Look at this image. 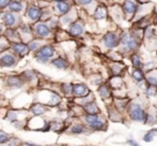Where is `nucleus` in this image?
I'll list each match as a JSON object with an SVG mask.
<instances>
[{
  "instance_id": "obj_1",
  "label": "nucleus",
  "mask_w": 157,
  "mask_h": 146,
  "mask_svg": "<svg viewBox=\"0 0 157 146\" xmlns=\"http://www.w3.org/2000/svg\"><path fill=\"white\" fill-rule=\"evenodd\" d=\"M36 96H37L36 97V101L43 103V104L48 105V107H57L61 102V96L59 95V92L52 89L44 88V89L40 90Z\"/></svg>"
},
{
  "instance_id": "obj_2",
  "label": "nucleus",
  "mask_w": 157,
  "mask_h": 146,
  "mask_svg": "<svg viewBox=\"0 0 157 146\" xmlns=\"http://www.w3.org/2000/svg\"><path fill=\"white\" fill-rule=\"evenodd\" d=\"M42 16V8L39 7L36 2V0H33L30 2H27V7L25 10L23 17L26 22L30 23V24H36V23L41 21Z\"/></svg>"
},
{
  "instance_id": "obj_3",
  "label": "nucleus",
  "mask_w": 157,
  "mask_h": 146,
  "mask_svg": "<svg viewBox=\"0 0 157 146\" xmlns=\"http://www.w3.org/2000/svg\"><path fill=\"white\" fill-rule=\"evenodd\" d=\"M109 18L110 13L107 3H98L90 15V20L96 24L97 27H99L101 23H109Z\"/></svg>"
},
{
  "instance_id": "obj_4",
  "label": "nucleus",
  "mask_w": 157,
  "mask_h": 146,
  "mask_svg": "<svg viewBox=\"0 0 157 146\" xmlns=\"http://www.w3.org/2000/svg\"><path fill=\"white\" fill-rule=\"evenodd\" d=\"M33 32H35V37L42 39L43 41L50 42L51 40L54 39V31L51 29L48 24L43 21L33 24Z\"/></svg>"
},
{
  "instance_id": "obj_5",
  "label": "nucleus",
  "mask_w": 157,
  "mask_h": 146,
  "mask_svg": "<svg viewBox=\"0 0 157 146\" xmlns=\"http://www.w3.org/2000/svg\"><path fill=\"white\" fill-rule=\"evenodd\" d=\"M120 39L122 48L125 52H135L139 46V42L138 39L133 33L129 32V31H123L120 33Z\"/></svg>"
},
{
  "instance_id": "obj_6",
  "label": "nucleus",
  "mask_w": 157,
  "mask_h": 146,
  "mask_svg": "<svg viewBox=\"0 0 157 146\" xmlns=\"http://www.w3.org/2000/svg\"><path fill=\"white\" fill-rule=\"evenodd\" d=\"M86 22L82 18H78L75 22H73L71 25L67 27V32L70 36V38L73 40H78L81 39L86 32Z\"/></svg>"
},
{
  "instance_id": "obj_7",
  "label": "nucleus",
  "mask_w": 157,
  "mask_h": 146,
  "mask_svg": "<svg viewBox=\"0 0 157 146\" xmlns=\"http://www.w3.org/2000/svg\"><path fill=\"white\" fill-rule=\"evenodd\" d=\"M100 43L102 44V46L105 50H114V48L118 47L121 44V39H120V33L116 31H107L101 36Z\"/></svg>"
},
{
  "instance_id": "obj_8",
  "label": "nucleus",
  "mask_w": 157,
  "mask_h": 146,
  "mask_svg": "<svg viewBox=\"0 0 157 146\" xmlns=\"http://www.w3.org/2000/svg\"><path fill=\"white\" fill-rule=\"evenodd\" d=\"M83 120L90 129L97 131H101L107 127V122L105 117L101 116V114H95V115H87L84 114Z\"/></svg>"
},
{
  "instance_id": "obj_9",
  "label": "nucleus",
  "mask_w": 157,
  "mask_h": 146,
  "mask_svg": "<svg viewBox=\"0 0 157 146\" xmlns=\"http://www.w3.org/2000/svg\"><path fill=\"white\" fill-rule=\"evenodd\" d=\"M24 17L23 15L20 14H16L14 12H11L9 10H6L2 14V17L0 20V22L5 25L6 28L8 27H14V28H17L23 22H24Z\"/></svg>"
},
{
  "instance_id": "obj_10",
  "label": "nucleus",
  "mask_w": 157,
  "mask_h": 146,
  "mask_svg": "<svg viewBox=\"0 0 157 146\" xmlns=\"http://www.w3.org/2000/svg\"><path fill=\"white\" fill-rule=\"evenodd\" d=\"M3 83L7 89L9 90H17L25 87V82L21 74H10L3 79Z\"/></svg>"
},
{
  "instance_id": "obj_11",
  "label": "nucleus",
  "mask_w": 157,
  "mask_h": 146,
  "mask_svg": "<svg viewBox=\"0 0 157 146\" xmlns=\"http://www.w3.org/2000/svg\"><path fill=\"white\" fill-rule=\"evenodd\" d=\"M33 55L41 56V57H43V58L51 61L53 58H55V57L58 55V53H57V50L54 44H52L51 42H45L37 52L33 53Z\"/></svg>"
},
{
  "instance_id": "obj_12",
  "label": "nucleus",
  "mask_w": 157,
  "mask_h": 146,
  "mask_svg": "<svg viewBox=\"0 0 157 146\" xmlns=\"http://www.w3.org/2000/svg\"><path fill=\"white\" fill-rule=\"evenodd\" d=\"M74 2L73 0H67V1H63V2H57V3H53L52 5V10H53V13L54 15L60 16L65 15L67 14L72 8L74 7Z\"/></svg>"
},
{
  "instance_id": "obj_13",
  "label": "nucleus",
  "mask_w": 157,
  "mask_h": 146,
  "mask_svg": "<svg viewBox=\"0 0 157 146\" xmlns=\"http://www.w3.org/2000/svg\"><path fill=\"white\" fill-rule=\"evenodd\" d=\"M18 57L11 51H6L5 53L0 54V67L1 68H13L18 61Z\"/></svg>"
},
{
  "instance_id": "obj_14",
  "label": "nucleus",
  "mask_w": 157,
  "mask_h": 146,
  "mask_svg": "<svg viewBox=\"0 0 157 146\" xmlns=\"http://www.w3.org/2000/svg\"><path fill=\"white\" fill-rule=\"evenodd\" d=\"M18 28V31H20V35H21V38H22V41L24 42H29L31 39L35 38V32H33V25L30 24V23L24 22L17 27Z\"/></svg>"
},
{
  "instance_id": "obj_15",
  "label": "nucleus",
  "mask_w": 157,
  "mask_h": 146,
  "mask_svg": "<svg viewBox=\"0 0 157 146\" xmlns=\"http://www.w3.org/2000/svg\"><path fill=\"white\" fill-rule=\"evenodd\" d=\"M78 18H80L78 17V7L74 6V7L72 8V9L70 10L67 14H65V15H63V16L59 17L61 28L67 29V27L69 26V25H71L73 22H75Z\"/></svg>"
},
{
  "instance_id": "obj_16",
  "label": "nucleus",
  "mask_w": 157,
  "mask_h": 146,
  "mask_svg": "<svg viewBox=\"0 0 157 146\" xmlns=\"http://www.w3.org/2000/svg\"><path fill=\"white\" fill-rule=\"evenodd\" d=\"M121 8H122L126 20H131L135 17L138 10V6L135 0H124L121 5Z\"/></svg>"
},
{
  "instance_id": "obj_17",
  "label": "nucleus",
  "mask_w": 157,
  "mask_h": 146,
  "mask_svg": "<svg viewBox=\"0 0 157 146\" xmlns=\"http://www.w3.org/2000/svg\"><path fill=\"white\" fill-rule=\"evenodd\" d=\"M10 51H11L12 53H14L18 58H23V57L27 56V55L30 53V51H29V48H28V45H27V43L24 41H18V42L11 43V45H10Z\"/></svg>"
},
{
  "instance_id": "obj_18",
  "label": "nucleus",
  "mask_w": 157,
  "mask_h": 146,
  "mask_svg": "<svg viewBox=\"0 0 157 146\" xmlns=\"http://www.w3.org/2000/svg\"><path fill=\"white\" fill-rule=\"evenodd\" d=\"M129 116L131 119L136 122H145L146 120V113L139 104H130L129 107Z\"/></svg>"
},
{
  "instance_id": "obj_19",
  "label": "nucleus",
  "mask_w": 157,
  "mask_h": 146,
  "mask_svg": "<svg viewBox=\"0 0 157 146\" xmlns=\"http://www.w3.org/2000/svg\"><path fill=\"white\" fill-rule=\"evenodd\" d=\"M26 7H27L26 0H11L7 10L14 12L16 14H20V15H23L25 10H26Z\"/></svg>"
},
{
  "instance_id": "obj_20",
  "label": "nucleus",
  "mask_w": 157,
  "mask_h": 146,
  "mask_svg": "<svg viewBox=\"0 0 157 146\" xmlns=\"http://www.w3.org/2000/svg\"><path fill=\"white\" fill-rule=\"evenodd\" d=\"M90 89L85 83H74L73 84V98H83L90 94Z\"/></svg>"
},
{
  "instance_id": "obj_21",
  "label": "nucleus",
  "mask_w": 157,
  "mask_h": 146,
  "mask_svg": "<svg viewBox=\"0 0 157 146\" xmlns=\"http://www.w3.org/2000/svg\"><path fill=\"white\" fill-rule=\"evenodd\" d=\"M73 2L76 7L84 9L86 12H88L90 15H92L93 11L95 10L96 6L98 5L96 0H73Z\"/></svg>"
},
{
  "instance_id": "obj_22",
  "label": "nucleus",
  "mask_w": 157,
  "mask_h": 146,
  "mask_svg": "<svg viewBox=\"0 0 157 146\" xmlns=\"http://www.w3.org/2000/svg\"><path fill=\"white\" fill-rule=\"evenodd\" d=\"M3 37H5L10 43L22 41V38H21L18 28H14V27H8V28H6L5 32H3Z\"/></svg>"
},
{
  "instance_id": "obj_23",
  "label": "nucleus",
  "mask_w": 157,
  "mask_h": 146,
  "mask_svg": "<svg viewBox=\"0 0 157 146\" xmlns=\"http://www.w3.org/2000/svg\"><path fill=\"white\" fill-rule=\"evenodd\" d=\"M48 110H50V107H48V105L43 104V103H41V102H38V101L33 102L30 107H29V112H30L33 116H42L45 113H48Z\"/></svg>"
},
{
  "instance_id": "obj_24",
  "label": "nucleus",
  "mask_w": 157,
  "mask_h": 146,
  "mask_svg": "<svg viewBox=\"0 0 157 146\" xmlns=\"http://www.w3.org/2000/svg\"><path fill=\"white\" fill-rule=\"evenodd\" d=\"M51 65L58 70H67L70 67V62L68 58L63 56H59V55H57L55 58L51 60Z\"/></svg>"
},
{
  "instance_id": "obj_25",
  "label": "nucleus",
  "mask_w": 157,
  "mask_h": 146,
  "mask_svg": "<svg viewBox=\"0 0 157 146\" xmlns=\"http://www.w3.org/2000/svg\"><path fill=\"white\" fill-rule=\"evenodd\" d=\"M22 75L23 80H24L25 84H36L38 81H39V77H38V74L37 72L35 70H31V69H28V70H25L21 73Z\"/></svg>"
},
{
  "instance_id": "obj_26",
  "label": "nucleus",
  "mask_w": 157,
  "mask_h": 146,
  "mask_svg": "<svg viewBox=\"0 0 157 146\" xmlns=\"http://www.w3.org/2000/svg\"><path fill=\"white\" fill-rule=\"evenodd\" d=\"M97 92L102 100H108L112 97V88L108 83H102L97 87Z\"/></svg>"
},
{
  "instance_id": "obj_27",
  "label": "nucleus",
  "mask_w": 157,
  "mask_h": 146,
  "mask_svg": "<svg viewBox=\"0 0 157 146\" xmlns=\"http://www.w3.org/2000/svg\"><path fill=\"white\" fill-rule=\"evenodd\" d=\"M109 13L110 17L113 21H123V18H125V15L123 13V10L121 8V6L117 5H112L111 7H109Z\"/></svg>"
},
{
  "instance_id": "obj_28",
  "label": "nucleus",
  "mask_w": 157,
  "mask_h": 146,
  "mask_svg": "<svg viewBox=\"0 0 157 146\" xmlns=\"http://www.w3.org/2000/svg\"><path fill=\"white\" fill-rule=\"evenodd\" d=\"M83 107L84 114H87V115H95V114H101L100 107H98L96 101H92V102L85 104Z\"/></svg>"
},
{
  "instance_id": "obj_29",
  "label": "nucleus",
  "mask_w": 157,
  "mask_h": 146,
  "mask_svg": "<svg viewBox=\"0 0 157 146\" xmlns=\"http://www.w3.org/2000/svg\"><path fill=\"white\" fill-rule=\"evenodd\" d=\"M109 69H110V73H111V75H117V77H121L122 73H123V71H124L125 67L122 62L114 61V62L110 63Z\"/></svg>"
},
{
  "instance_id": "obj_30",
  "label": "nucleus",
  "mask_w": 157,
  "mask_h": 146,
  "mask_svg": "<svg viewBox=\"0 0 157 146\" xmlns=\"http://www.w3.org/2000/svg\"><path fill=\"white\" fill-rule=\"evenodd\" d=\"M45 42H48V41H43L42 39H39V38L35 37L29 42H27V45H28V48H29V51H30V53H36Z\"/></svg>"
},
{
  "instance_id": "obj_31",
  "label": "nucleus",
  "mask_w": 157,
  "mask_h": 146,
  "mask_svg": "<svg viewBox=\"0 0 157 146\" xmlns=\"http://www.w3.org/2000/svg\"><path fill=\"white\" fill-rule=\"evenodd\" d=\"M59 90L61 95L67 98L73 97V84L72 83H63L59 85Z\"/></svg>"
},
{
  "instance_id": "obj_32",
  "label": "nucleus",
  "mask_w": 157,
  "mask_h": 146,
  "mask_svg": "<svg viewBox=\"0 0 157 146\" xmlns=\"http://www.w3.org/2000/svg\"><path fill=\"white\" fill-rule=\"evenodd\" d=\"M108 84H109L110 87H111L112 89H114V90L121 89V88L124 86V82H123L122 77H117V75H112V77H110L109 83H108Z\"/></svg>"
},
{
  "instance_id": "obj_33",
  "label": "nucleus",
  "mask_w": 157,
  "mask_h": 146,
  "mask_svg": "<svg viewBox=\"0 0 157 146\" xmlns=\"http://www.w3.org/2000/svg\"><path fill=\"white\" fill-rule=\"evenodd\" d=\"M46 23L48 24V26L51 27V29H52L53 31H57L59 30V29L61 28V25H60V21H59V17L56 15H53L51 18H48V21H46Z\"/></svg>"
},
{
  "instance_id": "obj_34",
  "label": "nucleus",
  "mask_w": 157,
  "mask_h": 146,
  "mask_svg": "<svg viewBox=\"0 0 157 146\" xmlns=\"http://www.w3.org/2000/svg\"><path fill=\"white\" fill-rule=\"evenodd\" d=\"M95 100V97L94 95L90 92V95H87L86 97H83V98H76L74 99V102H75V104L80 105V107H84L85 104H87V103L92 102V101Z\"/></svg>"
},
{
  "instance_id": "obj_35",
  "label": "nucleus",
  "mask_w": 157,
  "mask_h": 146,
  "mask_svg": "<svg viewBox=\"0 0 157 146\" xmlns=\"http://www.w3.org/2000/svg\"><path fill=\"white\" fill-rule=\"evenodd\" d=\"M131 77H132V79L135 80L136 82H138V83H141V82L144 81V73L141 69L135 68V70L131 72Z\"/></svg>"
},
{
  "instance_id": "obj_36",
  "label": "nucleus",
  "mask_w": 157,
  "mask_h": 146,
  "mask_svg": "<svg viewBox=\"0 0 157 146\" xmlns=\"http://www.w3.org/2000/svg\"><path fill=\"white\" fill-rule=\"evenodd\" d=\"M53 15H54V13H53L52 5H51V6H48V7L43 8V9H42V16H41V21H43V22H46V21H48V18L52 17Z\"/></svg>"
},
{
  "instance_id": "obj_37",
  "label": "nucleus",
  "mask_w": 157,
  "mask_h": 146,
  "mask_svg": "<svg viewBox=\"0 0 157 146\" xmlns=\"http://www.w3.org/2000/svg\"><path fill=\"white\" fill-rule=\"evenodd\" d=\"M10 45H11V43H10L3 36H1V37H0V54L5 53L6 51H9Z\"/></svg>"
},
{
  "instance_id": "obj_38",
  "label": "nucleus",
  "mask_w": 157,
  "mask_h": 146,
  "mask_svg": "<svg viewBox=\"0 0 157 146\" xmlns=\"http://www.w3.org/2000/svg\"><path fill=\"white\" fill-rule=\"evenodd\" d=\"M130 60H131V65L133 66V68H137V69H140L142 67V61L140 56L137 54V53H133L130 57Z\"/></svg>"
},
{
  "instance_id": "obj_39",
  "label": "nucleus",
  "mask_w": 157,
  "mask_h": 146,
  "mask_svg": "<svg viewBox=\"0 0 157 146\" xmlns=\"http://www.w3.org/2000/svg\"><path fill=\"white\" fill-rule=\"evenodd\" d=\"M85 131L86 127L83 124H76L74 126H72L71 128V132L74 133V134H81V133H84Z\"/></svg>"
},
{
  "instance_id": "obj_40",
  "label": "nucleus",
  "mask_w": 157,
  "mask_h": 146,
  "mask_svg": "<svg viewBox=\"0 0 157 146\" xmlns=\"http://www.w3.org/2000/svg\"><path fill=\"white\" fill-rule=\"evenodd\" d=\"M90 80L95 86H97V87H98L99 85H101L102 83H105L103 77H102V75H100V74H93L92 79H90Z\"/></svg>"
},
{
  "instance_id": "obj_41",
  "label": "nucleus",
  "mask_w": 157,
  "mask_h": 146,
  "mask_svg": "<svg viewBox=\"0 0 157 146\" xmlns=\"http://www.w3.org/2000/svg\"><path fill=\"white\" fill-rule=\"evenodd\" d=\"M146 95L151 97H154L157 95V86L155 85H148V87L146 88Z\"/></svg>"
},
{
  "instance_id": "obj_42",
  "label": "nucleus",
  "mask_w": 157,
  "mask_h": 146,
  "mask_svg": "<svg viewBox=\"0 0 157 146\" xmlns=\"http://www.w3.org/2000/svg\"><path fill=\"white\" fill-rule=\"evenodd\" d=\"M155 134H157V130H156V129H154V130H151L150 132H147L145 135H144L143 140L145 142H151L153 140V137H154Z\"/></svg>"
},
{
  "instance_id": "obj_43",
  "label": "nucleus",
  "mask_w": 157,
  "mask_h": 146,
  "mask_svg": "<svg viewBox=\"0 0 157 146\" xmlns=\"http://www.w3.org/2000/svg\"><path fill=\"white\" fill-rule=\"evenodd\" d=\"M33 58H35V60L37 61L38 63H41V65H48V63L51 62L50 60H48V59L43 58V57H41V56H38V55H33Z\"/></svg>"
},
{
  "instance_id": "obj_44",
  "label": "nucleus",
  "mask_w": 157,
  "mask_h": 146,
  "mask_svg": "<svg viewBox=\"0 0 157 146\" xmlns=\"http://www.w3.org/2000/svg\"><path fill=\"white\" fill-rule=\"evenodd\" d=\"M10 141V137L5 132H0V144L7 143Z\"/></svg>"
},
{
  "instance_id": "obj_45",
  "label": "nucleus",
  "mask_w": 157,
  "mask_h": 146,
  "mask_svg": "<svg viewBox=\"0 0 157 146\" xmlns=\"http://www.w3.org/2000/svg\"><path fill=\"white\" fill-rule=\"evenodd\" d=\"M10 1H11V0H0V10L6 11V10L8 9V7H9Z\"/></svg>"
},
{
  "instance_id": "obj_46",
  "label": "nucleus",
  "mask_w": 157,
  "mask_h": 146,
  "mask_svg": "<svg viewBox=\"0 0 157 146\" xmlns=\"http://www.w3.org/2000/svg\"><path fill=\"white\" fill-rule=\"evenodd\" d=\"M146 82H147L148 85L157 86V79L155 77H148L147 79H146Z\"/></svg>"
},
{
  "instance_id": "obj_47",
  "label": "nucleus",
  "mask_w": 157,
  "mask_h": 146,
  "mask_svg": "<svg viewBox=\"0 0 157 146\" xmlns=\"http://www.w3.org/2000/svg\"><path fill=\"white\" fill-rule=\"evenodd\" d=\"M5 29H6L5 25H3L2 23L0 22V37H1V36H3V32H5Z\"/></svg>"
},
{
  "instance_id": "obj_48",
  "label": "nucleus",
  "mask_w": 157,
  "mask_h": 146,
  "mask_svg": "<svg viewBox=\"0 0 157 146\" xmlns=\"http://www.w3.org/2000/svg\"><path fill=\"white\" fill-rule=\"evenodd\" d=\"M50 1L51 5H53V3H57V2H63V1H67V0H48Z\"/></svg>"
},
{
  "instance_id": "obj_49",
  "label": "nucleus",
  "mask_w": 157,
  "mask_h": 146,
  "mask_svg": "<svg viewBox=\"0 0 157 146\" xmlns=\"http://www.w3.org/2000/svg\"><path fill=\"white\" fill-rule=\"evenodd\" d=\"M128 143L130 144L131 146H139V145H138V143H136L135 141H131V140H130V141H128Z\"/></svg>"
},
{
  "instance_id": "obj_50",
  "label": "nucleus",
  "mask_w": 157,
  "mask_h": 146,
  "mask_svg": "<svg viewBox=\"0 0 157 146\" xmlns=\"http://www.w3.org/2000/svg\"><path fill=\"white\" fill-rule=\"evenodd\" d=\"M98 3H107V0H96Z\"/></svg>"
},
{
  "instance_id": "obj_51",
  "label": "nucleus",
  "mask_w": 157,
  "mask_h": 146,
  "mask_svg": "<svg viewBox=\"0 0 157 146\" xmlns=\"http://www.w3.org/2000/svg\"><path fill=\"white\" fill-rule=\"evenodd\" d=\"M3 10H0V20H1V17H2V14H3Z\"/></svg>"
},
{
  "instance_id": "obj_52",
  "label": "nucleus",
  "mask_w": 157,
  "mask_h": 146,
  "mask_svg": "<svg viewBox=\"0 0 157 146\" xmlns=\"http://www.w3.org/2000/svg\"><path fill=\"white\" fill-rule=\"evenodd\" d=\"M27 146H31V145H27Z\"/></svg>"
}]
</instances>
